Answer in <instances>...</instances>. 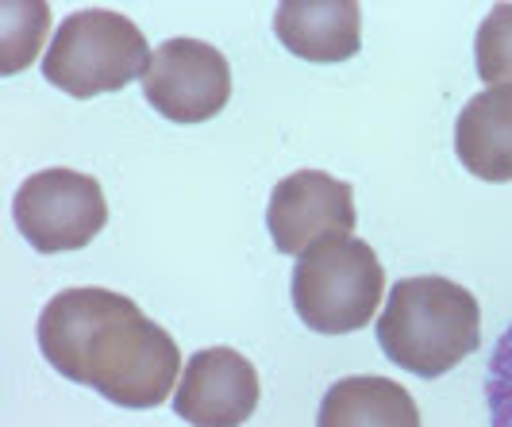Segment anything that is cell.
<instances>
[{
	"label": "cell",
	"instance_id": "30bf717a",
	"mask_svg": "<svg viewBox=\"0 0 512 427\" xmlns=\"http://www.w3.org/2000/svg\"><path fill=\"white\" fill-rule=\"evenodd\" d=\"M455 154L482 181H512V89H486L462 108Z\"/></svg>",
	"mask_w": 512,
	"mask_h": 427
},
{
	"label": "cell",
	"instance_id": "7a4b0ae2",
	"mask_svg": "<svg viewBox=\"0 0 512 427\" xmlns=\"http://www.w3.org/2000/svg\"><path fill=\"white\" fill-rule=\"evenodd\" d=\"M378 343L389 362L416 377H443L482 343V308L470 289L447 277H405L393 285Z\"/></svg>",
	"mask_w": 512,
	"mask_h": 427
},
{
	"label": "cell",
	"instance_id": "8fae6325",
	"mask_svg": "<svg viewBox=\"0 0 512 427\" xmlns=\"http://www.w3.org/2000/svg\"><path fill=\"white\" fill-rule=\"evenodd\" d=\"M316 427H420V408L405 385L359 374L335 381L324 393Z\"/></svg>",
	"mask_w": 512,
	"mask_h": 427
},
{
	"label": "cell",
	"instance_id": "52a82bcc",
	"mask_svg": "<svg viewBox=\"0 0 512 427\" xmlns=\"http://www.w3.org/2000/svg\"><path fill=\"white\" fill-rule=\"evenodd\" d=\"M359 224L355 193L347 181L324 170H297L274 185L266 227L278 254L301 258L324 239H343Z\"/></svg>",
	"mask_w": 512,
	"mask_h": 427
},
{
	"label": "cell",
	"instance_id": "3957f363",
	"mask_svg": "<svg viewBox=\"0 0 512 427\" xmlns=\"http://www.w3.org/2000/svg\"><path fill=\"white\" fill-rule=\"evenodd\" d=\"M385 289V270L370 243L355 235L324 239L293 266V308L316 335H347L370 324Z\"/></svg>",
	"mask_w": 512,
	"mask_h": 427
},
{
	"label": "cell",
	"instance_id": "ba28073f",
	"mask_svg": "<svg viewBox=\"0 0 512 427\" xmlns=\"http://www.w3.org/2000/svg\"><path fill=\"white\" fill-rule=\"evenodd\" d=\"M255 366L231 347H208L185 362L174 412L189 427H243L258 408Z\"/></svg>",
	"mask_w": 512,
	"mask_h": 427
},
{
	"label": "cell",
	"instance_id": "4fadbf2b",
	"mask_svg": "<svg viewBox=\"0 0 512 427\" xmlns=\"http://www.w3.org/2000/svg\"><path fill=\"white\" fill-rule=\"evenodd\" d=\"M478 77L489 89H512V4H497L474 39Z\"/></svg>",
	"mask_w": 512,
	"mask_h": 427
},
{
	"label": "cell",
	"instance_id": "6da1fadb",
	"mask_svg": "<svg viewBox=\"0 0 512 427\" xmlns=\"http://www.w3.org/2000/svg\"><path fill=\"white\" fill-rule=\"evenodd\" d=\"M39 351L58 374L120 408H158L174 393L178 343L112 289H62L39 316Z\"/></svg>",
	"mask_w": 512,
	"mask_h": 427
},
{
	"label": "cell",
	"instance_id": "8992f818",
	"mask_svg": "<svg viewBox=\"0 0 512 427\" xmlns=\"http://www.w3.org/2000/svg\"><path fill=\"white\" fill-rule=\"evenodd\" d=\"M143 97L174 124H205L231 97L228 58L201 39H170L143 74Z\"/></svg>",
	"mask_w": 512,
	"mask_h": 427
},
{
	"label": "cell",
	"instance_id": "5bb4252c",
	"mask_svg": "<svg viewBox=\"0 0 512 427\" xmlns=\"http://www.w3.org/2000/svg\"><path fill=\"white\" fill-rule=\"evenodd\" d=\"M489 427H512V324L493 347V362L486 370Z\"/></svg>",
	"mask_w": 512,
	"mask_h": 427
},
{
	"label": "cell",
	"instance_id": "9c48e42d",
	"mask_svg": "<svg viewBox=\"0 0 512 427\" xmlns=\"http://www.w3.org/2000/svg\"><path fill=\"white\" fill-rule=\"evenodd\" d=\"M274 31L285 51L305 62H347L359 54L362 12L355 0H285Z\"/></svg>",
	"mask_w": 512,
	"mask_h": 427
},
{
	"label": "cell",
	"instance_id": "5b68a950",
	"mask_svg": "<svg viewBox=\"0 0 512 427\" xmlns=\"http://www.w3.org/2000/svg\"><path fill=\"white\" fill-rule=\"evenodd\" d=\"M12 220L39 254L89 247L108 224L101 181L77 170H39L16 189Z\"/></svg>",
	"mask_w": 512,
	"mask_h": 427
},
{
	"label": "cell",
	"instance_id": "7c38bea8",
	"mask_svg": "<svg viewBox=\"0 0 512 427\" xmlns=\"http://www.w3.org/2000/svg\"><path fill=\"white\" fill-rule=\"evenodd\" d=\"M51 24V8L47 4H4V58H0V74H20L27 62L39 54L43 35Z\"/></svg>",
	"mask_w": 512,
	"mask_h": 427
},
{
	"label": "cell",
	"instance_id": "277c9868",
	"mask_svg": "<svg viewBox=\"0 0 512 427\" xmlns=\"http://www.w3.org/2000/svg\"><path fill=\"white\" fill-rule=\"evenodd\" d=\"M151 47L128 16L112 8H85L66 16L43 58V77L77 101L116 93L147 74Z\"/></svg>",
	"mask_w": 512,
	"mask_h": 427
}]
</instances>
